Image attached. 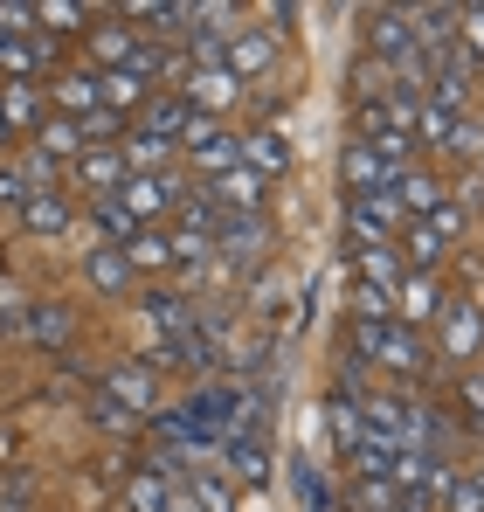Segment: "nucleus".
Wrapping results in <instances>:
<instances>
[{
  "label": "nucleus",
  "mask_w": 484,
  "mask_h": 512,
  "mask_svg": "<svg viewBox=\"0 0 484 512\" xmlns=\"http://www.w3.org/2000/svg\"><path fill=\"white\" fill-rule=\"evenodd\" d=\"M422 229H429V236H436V243L450 250V243L464 236V194H443V201H436V208L422 215Z\"/></svg>",
  "instance_id": "72a5a7b5"
},
{
  "label": "nucleus",
  "mask_w": 484,
  "mask_h": 512,
  "mask_svg": "<svg viewBox=\"0 0 484 512\" xmlns=\"http://www.w3.org/2000/svg\"><path fill=\"white\" fill-rule=\"evenodd\" d=\"M28 146H35V153H49V160H77V153H83V125L49 111V118L35 125V139H28Z\"/></svg>",
  "instance_id": "a878e982"
},
{
  "label": "nucleus",
  "mask_w": 484,
  "mask_h": 512,
  "mask_svg": "<svg viewBox=\"0 0 484 512\" xmlns=\"http://www.w3.org/2000/svg\"><path fill=\"white\" fill-rule=\"evenodd\" d=\"M187 125H194V104H187L180 90H153V97L132 111V125H125V132H146V139L180 146V139H187Z\"/></svg>",
  "instance_id": "1a4fd4ad"
},
{
  "label": "nucleus",
  "mask_w": 484,
  "mask_h": 512,
  "mask_svg": "<svg viewBox=\"0 0 484 512\" xmlns=\"http://www.w3.org/2000/svg\"><path fill=\"white\" fill-rule=\"evenodd\" d=\"M14 173L28 180V194H42V187H56V180H63V160H49V153H35V146H28Z\"/></svg>",
  "instance_id": "e433bc0d"
},
{
  "label": "nucleus",
  "mask_w": 484,
  "mask_h": 512,
  "mask_svg": "<svg viewBox=\"0 0 484 512\" xmlns=\"http://www.w3.org/2000/svg\"><path fill=\"white\" fill-rule=\"evenodd\" d=\"M139 49H146V35H139L125 14L90 21V70H132V63H139Z\"/></svg>",
  "instance_id": "6e6552de"
},
{
  "label": "nucleus",
  "mask_w": 484,
  "mask_h": 512,
  "mask_svg": "<svg viewBox=\"0 0 484 512\" xmlns=\"http://www.w3.org/2000/svg\"><path fill=\"white\" fill-rule=\"evenodd\" d=\"M90 222H97V229L111 236V250H125V243L139 236V222L125 215V201H118V194H104V201H90Z\"/></svg>",
  "instance_id": "473e14b6"
},
{
  "label": "nucleus",
  "mask_w": 484,
  "mask_h": 512,
  "mask_svg": "<svg viewBox=\"0 0 484 512\" xmlns=\"http://www.w3.org/2000/svg\"><path fill=\"white\" fill-rule=\"evenodd\" d=\"M402 256H395V243H381V250H360V284H374V291H388V298H395V291H402Z\"/></svg>",
  "instance_id": "c85d7f7f"
},
{
  "label": "nucleus",
  "mask_w": 484,
  "mask_h": 512,
  "mask_svg": "<svg viewBox=\"0 0 484 512\" xmlns=\"http://www.w3.org/2000/svg\"><path fill=\"white\" fill-rule=\"evenodd\" d=\"M21 201H28V180L14 167H0V208H21Z\"/></svg>",
  "instance_id": "ea45409f"
},
{
  "label": "nucleus",
  "mask_w": 484,
  "mask_h": 512,
  "mask_svg": "<svg viewBox=\"0 0 484 512\" xmlns=\"http://www.w3.org/2000/svg\"><path fill=\"white\" fill-rule=\"evenodd\" d=\"M14 215H21V229H28V236H70V222H77V208H70V194H63V187L28 194Z\"/></svg>",
  "instance_id": "a211bd4d"
},
{
  "label": "nucleus",
  "mask_w": 484,
  "mask_h": 512,
  "mask_svg": "<svg viewBox=\"0 0 484 512\" xmlns=\"http://www.w3.org/2000/svg\"><path fill=\"white\" fill-rule=\"evenodd\" d=\"M291 471H298V512H325V471H312L305 450L291 457Z\"/></svg>",
  "instance_id": "c9c22d12"
},
{
  "label": "nucleus",
  "mask_w": 484,
  "mask_h": 512,
  "mask_svg": "<svg viewBox=\"0 0 484 512\" xmlns=\"http://www.w3.org/2000/svg\"><path fill=\"white\" fill-rule=\"evenodd\" d=\"M187 499H194L201 512H236V499H229V485H222L215 471H201V464L187 471Z\"/></svg>",
  "instance_id": "f704fd0d"
},
{
  "label": "nucleus",
  "mask_w": 484,
  "mask_h": 512,
  "mask_svg": "<svg viewBox=\"0 0 484 512\" xmlns=\"http://www.w3.org/2000/svg\"><path fill=\"white\" fill-rule=\"evenodd\" d=\"M339 180H346V194H374V187H395L402 167H388L367 139H346V153H339Z\"/></svg>",
  "instance_id": "ddd939ff"
},
{
  "label": "nucleus",
  "mask_w": 484,
  "mask_h": 512,
  "mask_svg": "<svg viewBox=\"0 0 484 512\" xmlns=\"http://www.w3.org/2000/svg\"><path fill=\"white\" fill-rule=\"evenodd\" d=\"M139 319H146V333H153L160 346H173V340H187V333H194V312H187V298H173V291L146 298V312H139Z\"/></svg>",
  "instance_id": "b1692460"
},
{
  "label": "nucleus",
  "mask_w": 484,
  "mask_h": 512,
  "mask_svg": "<svg viewBox=\"0 0 484 512\" xmlns=\"http://www.w3.org/2000/svg\"><path fill=\"white\" fill-rule=\"evenodd\" d=\"M70 180H77L90 201L118 194V187H125V160H118V146H83L77 160H70Z\"/></svg>",
  "instance_id": "2eb2a0df"
},
{
  "label": "nucleus",
  "mask_w": 484,
  "mask_h": 512,
  "mask_svg": "<svg viewBox=\"0 0 484 512\" xmlns=\"http://www.w3.org/2000/svg\"><path fill=\"white\" fill-rule=\"evenodd\" d=\"M0 35H35V7L28 0H0Z\"/></svg>",
  "instance_id": "58836bf2"
},
{
  "label": "nucleus",
  "mask_w": 484,
  "mask_h": 512,
  "mask_svg": "<svg viewBox=\"0 0 484 512\" xmlns=\"http://www.w3.org/2000/svg\"><path fill=\"white\" fill-rule=\"evenodd\" d=\"M242 167L263 173V180H284V173H291V146H284V132H277V125L242 132Z\"/></svg>",
  "instance_id": "aec40b11"
},
{
  "label": "nucleus",
  "mask_w": 484,
  "mask_h": 512,
  "mask_svg": "<svg viewBox=\"0 0 484 512\" xmlns=\"http://www.w3.org/2000/svg\"><path fill=\"white\" fill-rule=\"evenodd\" d=\"M0 118H7V139L28 132V125H42L49 118V90L42 84H0Z\"/></svg>",
  "instance_id": "412c9836"
},
{
  "label": "nucleus",
  "mask_w": 484,
  "mask_h": 512,
  "mask_svg": "<svg viewBox=\"0 0 484 512\" xmlns=\"http://www.w3.org/2000/svg\"><path fill=\"white\" fill-rule=\"evenodd\" d=\"M263 194H270V180L249 173V167H229V173L208 180V201H215L222 215H263Z\"/></svg>",
  "instance_id": "4468645a"
},
{
  "label": "nucleus",
  "mask_w": 484,
  "mask_h": 512,
  "mask_svg": "<svg viewBox=\"0 0 484 512\" xmlns=\"http://www.w3.org/2000/svg\"><path fill=\"white\" fill-rule=\"evenodd\" d=\"M180 153H187V167L194 173H229V167H242V132H229L222 118H194L187 125V139H180Z\"/></svg>",
  "instance_id": "7ed1b4c3"
},
{
  "label": "nucleus",
  "mask_w": 484,
  "mask_h": 512,
  "mask_svg": "<svg viewBox=\"0 0 484 512\" xmlns=\"http://www.w3.org/2000/svg\"><path fill=\"white\" fill-rule=\"evenodd\" d=\"M270 250V222L263 215H222L215 222V256H229V263H263Z\"/></svg>",
  "instance_id": "f8f14e48"
},
{
  "label": "nucleus",
  "mask_w": 484,
  "mask_h": 512,
  "mask_svg": "<svg viewBox=\"0 0 484 512\" xmlns=\"http://www.w3.org/2000/svg\"><path fill=\"white\" fill-rule=\"evenodd\" d=\"M83 277H90L97 298H125V291H132V263H125V250H111V243H90Z\"/></svg>",
  "instance_id": "6ab92c4d"
},
{
  "label": "nucleus",
  "mask_w": 484,
  "mask_h": 512,
  "mask_svg": "<svg viewBox=\"0 0 484 512\" xmlns=\"http://www.w3.org/2000/svg\"><path fill=\"white\" fill-rule=\"evenodd\" d=\"M436 326H443V360H478V353H484V312H478V298H443Z\"/></svg>",
  "instance_id": "9d476101"
},
{
  "label": "nucleus",
  "mask_w": 484,
  "mask_h": 512,
  "mask_svg": "<svg viewBox=\"0 0 484 512\" xmlns=\"http://www.w3.org/2000/svg\"><path fill=\"white\" fill-rule=\"evenodd\" d=\"M180 194H187V173H125V187H118V201H125V215H132L139 229L160 222Z\"/></svg>",
  "instance_id": "423d86ee"
},
{
  "label": "nucleus",
  "mask_w": 484,
  "mask_h": 512,
  "mask_svg": "<svg viewBox=\"0 0 484 512\" xmlns=\"http://www.w3.org/2000/svg\"><path fill=\"white\" fill-rule=\"evenodd\" d=\"M388 194H395V208H402L408 222H422V215H429V208H436V201H443L450 187H443L436 173H422V167H402V180H395Z\"/></svg>",
  "instance_id": "5701e85b"
},
{
  "label": "nucleus",
  "mask_w": 484,
  "mask_h": 512,
  "mask_svg": "<svg viewBox=\"0 0 484 512\" xmlns=\"http://www.w3.org/2000/svg\"><path fill=\"white\" fill-rule=\"evenodd\" d=\"M125 263H132V277H139V270H153V277H160V270H173V250H166L160 229H139V236L125 243Z\"/></svg>",
  "instance_id": "2f4dec72"
},
{
  "label": "nucleus",
  "mask_w": 484,
  "mask_h": 512,
  "mask_svg": "<svg viewBox=\"0 0 484 512\" xmlns=\"http://www.w3.org/2000/svg\"><path fill=\"white\" fill-rule=\"evenodd\" d=\"M222 70L236 77V84H263L270 70H277V28H229V42H222Z\"/></svg>",
  "instance_id": "39448f33"
},
{
  "label": "nucleus",
  "mask_w": 484,
  "mask_h": 512,
  "mask_svg": "<svg viewBox=\"0 0 484 512\" xmlns=\"http://www.w3.org/2000/svg\"><path fill=\"white\" fill-rule=\"evenodd\" d=\"M457 49L484 63V0H478V7H457Z\"/></svg>",
  "instance_id": "4c0bfd02"
},
{
  "label": "nucleus",
  "mask_w": 484,
  "mask_h": 512,
  "mask_svg": "<svg viewBox=\"0 0 484 512\" xmlns=\"http://www.w3.org/2000/svg\"><path fill=\"white\" fill-rule=\"evenodd\" d=\"M166 250H173V270H208V263H215V236L194 229V222H180V229L166 236Z\"/></svg>",
  "instance_id": "cd10ccee"
},
{
  "label": "nucleus",
  "mask_w": 484,
  "mask_h": 512,
  "mask_svg": "<svg viewBox=\"0 0 484 512\" xmlns=\"http://www.w3.org/2000/svg\"><path fill=\"white\" fill-rule=\"evenodd\" d=\"M353 353L381 360V367H388V374H402V381H422V374H429V360H436L429 340H422V333H408V326H395V319H388V326H353Z\"/></svg>",
  "instance_id": "f257e3e1"
},
{
  "label": "nucleus",
  "mask_w": 484,
  "mask_h": 512,
  "mask_svg": "<svg viewBox=\"0 0 484 512\" xmlns=\"http://www.w3.org/2000/svg\"><path fill=\"white\" fill-rule=\"evenodd\" d=\"M97 423H104V429H132V416H125L111 395H97Z\"/></svg>",
  "instance_id": "a19ab883"
},
{
  "label": "nucleus",
  "mask_w": 484,
  "mask_h": 512,
  "mask_svg": "<svg viewBox=\"0 0 484 512\" xmlns=\"http://www.w3.org/2000/svg\"><path fill=\"white\" fill-rule=\"evenodd\" d=\"M49 104H56V118H90L97 111V70H56Z\"/></svg>",
  "instance_id": "4be33fe9"
},
{
  "label": "nucleus",
  "mask_w": 484,
  "mask_h": 512,
  "mask_svg": "<svg viewBox=\"0 0 484 512\" xmlns=\"http://www.w3.org/2000/svg\"><path fill=\"white\" fill-rule=\"evenodd\" d=\"M21 333H28L35 346H56V353H63V346L77 340V305H63V298H35L28 319H21Z\"/></svg>",
  "instance_id": "f3484780"
},
{
  "label": "nucleus",
  "mask_w": 484,
  "mask_h": 512,
  "mask_svg": "<svg viewBox=\"0 0 484 512\" xmlns=\"http://www.w3.org/2000/svg\"><path fill=\"white\" fill-rule=\"evenodd\" d=\"M222 457H229V478H242V485H263V478H270V450L249 443V429H236V436L222 443Z\"/></svg>",
  "instance_id": "bb28decb"
},
{
  "label": "nucleus",
  "mask_w": 484,
  "mask_h": 512,
  "mask_svg": "<svg viewBox=\"0 0 484 512\" xmlns=\"http://www.w3.org/2000/svg\"><path fill=\"white\" fill-rule=\"evenodd\" d=\"M180 97L194 104V118H222V111H236L242 84L222 70V63H187V77H180Z\"/></svg>",
  "instance_id": "0eeeda50"
},
{
  "label": "nucleus",
  "mask_w": 484,
  "mask_h": 512,
  "mask_svg": "<svg viewBox=\"0 0 484 512\" xmlns=\"http://www.w3.org/2000/svg\"><path fill=\"white\" fill-rule=\"evenodd\" d=\"M97 14L90 7H77V0H35V28L49 35V42H70V35H83Z\"/></svg>",
  "instance_id": "393cba45"
},
{
  "label": "nucleus",
  "mask_w": 484,
  "mask_h": 512,
  "mask_svg": "<svg viewBox=\"0 0 484 512\" xmlns=\"http://www.w3.org/2000/svg\"><path fill=\"white\" fill-rule=\"evenodd\" d=\"M173 492H180V485H166L160 471H139V478L125 485V512H173Z\"/></svg>",
  "instance_id": "c756f323"
},
{
  "label": "nucleus",
  "mask_w": 484,
  "mask_h": 512,
  "mask_svg": "<svg viewBox=\"0 0 484 512\" xmlns=\"http://www.w3.org/2000/svg\"><path fill=\"white\" fill-rule=\"evenodd\" d=\"M408 49H415L408 42V7H367V56L395 70Z\"/></svg>",
  "instance_id": "dca6fc26"
},
{
  "label": "nucleus",
  "mask_w": 484,
  "mask_h": 512,
  "mask_svg": "<svg viewBox=\"0 0 484 512\" xmlns=\"http://www.w3.org/2000/svg\"><path fill=\"white\" fill-rule=\"evenodd\" d=\"M395 250L408 256V270H436V263H443V243H436V236H429V229H422V222H402V236H395Z\"/></svg>",
  "instance_id": "7c9ffc66"
},
{
  "label": "nucleus",
  "mask_w": 484,
  "mask_h": 512,
  "mask_svg": "<svg viewBox=\"0 0 484 512\" xmlns=\"http://www.w3.org/2000/svg\"><path fill=\"white\" fill-rule=\"evenodd\" d=\"M97 395H111L125 416H160V367H146V360H118V367H104Z\"/></svg>",
  "instance_id": "20e7f679"
},
{
  "label": "nucleus",
  "mask_w": 484,
  "mask_h": 512,
  "mask_svg": "<svg viewBox=\"0 0 484 512\" xmlns=\"http://www.w3.org/2000/svg\"><path fill=\"white\" fill-rule=\"evenodd\" d=\"M443 284H436V270H408L402 277V291H395V326H408V333H422L436 312H443Z\"/></svg>",
  "instance_id": "9b49d317"
},
{
  "label": "nucleus",
  "mask_w": 484,
  "mask_h": 512,
  "mask_svg": "<svg viewBox=\"0 0 484 512\" xmlns=\"http://www.w3.org/2000/svg\"><path fill=\"white\" fill-rule=\"evenodd\" d=\"M402 208H395V194L388 187H374V194H346V229H353V243L360 250H381V243H395L402 236Z\"/></svg>",
  "instance_id": "f03ea898"
},
{
  "label": "nucleus",
  "mask_w": 484,
  "mask_h": 512,
  "mask_svg": "<svg viewBox=\"0 0 484 512\" xmlns=\"http://www.w3.org/2000/svg\"><path fill=\"white\" fill-rule=\"evenodd\" d=\"M0 146H7V118H0Z\"/></svg>",
  "instance_id": "79ce46f5"
}]
</instances>
